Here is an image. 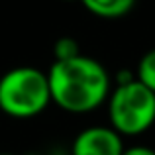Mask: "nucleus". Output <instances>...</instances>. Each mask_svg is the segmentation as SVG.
<instances>
[{
  "label": "nucleus",
  "mask_w": 155,
  "mask_h": 155,
  "mask_svg": "<svg viewBox=\"0 0 155 155\" xmlns=\"http://www.w3.org/2000/svg\"><path fill=\"white\" fill-rule=\"evenodd\" d=\"M51 102L69 114H88L106 104L112 81L100 61L87 55L53 61L47 71Z\"/></svg>",
  "instance_id": "1"
},
{
  "label": "nucleus",
  "mask_w": 155,
  "mask_h": 155,
  "mask_svg": "<svg viewBox=\"0 0 155 155\" xmlns=\"http://www.w3.org/2000/svg\"><path fill=\"white\" fill-rule=\"evenodd\" d=\"M108 120L122 137L141 136L155 124V92L130 75L118 79L108 100Z\"/></svg>",
  "instance_id": "2"
},
{
  "label": "nucleus",
  "mask_w": 155,
  "mask_h": 155,
  "mask_svg": "<svg viewBox=\"0 0 155 155\" xmlns=\"http://www.w3.org/2000/svg\"><path fill=\"white\" fill-rule=\"evenodd\" d=\"M51 104L47 73L35 67H16L0 77V110L10 118H35Z\"/></svg>",
  "instance_id": "3"
},
{
  "label": "nucleus",
  "mask_w": 155,
  "mask_h": 155,
  "mask_svg": "<svg viewBox=\"0 0 155 155\" xmlns=\"http://www.w3.org/2000/svg\"><path fill=\"white\" fill-rule=\"evenodd\" d=\"M124 137L110 126H91L77 134L71 155H122Z\"/></svg>",
  "instance_id": "4"
},
{
  "label": "nucleus",
  "mask_w": 155,
  "mask_h": 155,
  "mask_svg": "<svg viewBox=\"0 0 155 155\" xmlns=\"http://www.w3.org/2000/svg\"><path fill=\"white\" fill-rule=\"evenodd\" d=\"M92 16L102 20H118L134 10L137 0H79Z\"/></svg>",
  "instance_id": "5"
},
{
  "label": "nucleus",
  "mask_w": 155,
  "mask_h": 155,
  "mask_svg": "<svg viewBox=\"0 0 155 155\" xmlns=\"http://www.w3.org/2000/svg\"><path fill=\"white\" fill-rule=\"evenodd\" d=\"M136 79L141 84L155 92V47L149 49L147 53H143V57L137 63V71H136Z\"/></svg>",
  "instance_id": "6"
},
{
  "label": "nucleus",
  "mask_w": 155,
  "mask_h": 155,
  "mask_svg": "<svg viewBox=\"0 0 155 155\" xmlns=\"http://www.w3.org/2000/svg\"><path fill=\"white\" fill-rule=\"evenodd\" d=\"M81 55L79 51V43L73 38H59L53 45V57L55 61H65V59H73V57Z\"/></svg>",
  "instance_id": "7"
},
{
  "label": "nucleus",
  "mask_w": 155,
  "mask_h": 155,
  "mask_svg": "<svg viewBox=\"0 0 155 155\" xmlns=\"http://www.w3.org/2000/svg\"><path fill=\"white\" fill-rule=\"evenodd\" d=\"M122 155H155V149L145 145H134V147H126Z\"/></svg>",
  "instance_id": "8"
},
{
  "label": "nucleus",
  "mask_w": 155,
  "mask_h": 155,
  "mask_svg": "<svg viewBox=\"0 0 155 155\" xmlns=\"http://www.w3.org/2000/svg\"><path fill=\"white\" fill-rule=\"evenodd\" d=\"M0 155H14V153H0Z\"/></svg>",
  "instance_id": "9"
},
{
  "label": "nucleus",
  "mask_w": 155,
  "mask_h": 155,
  "mask_svg": "<svg viewBox=\"0 0 155 155\" xmlns=\"http://www.w3.org/2000/svg\"><path fill=\"white\" fill-rule=\"evenodd\" d=\"M65 2H73V0H65Z\"/></svg>",
  "instance_id": "10"
}]
</instances>
